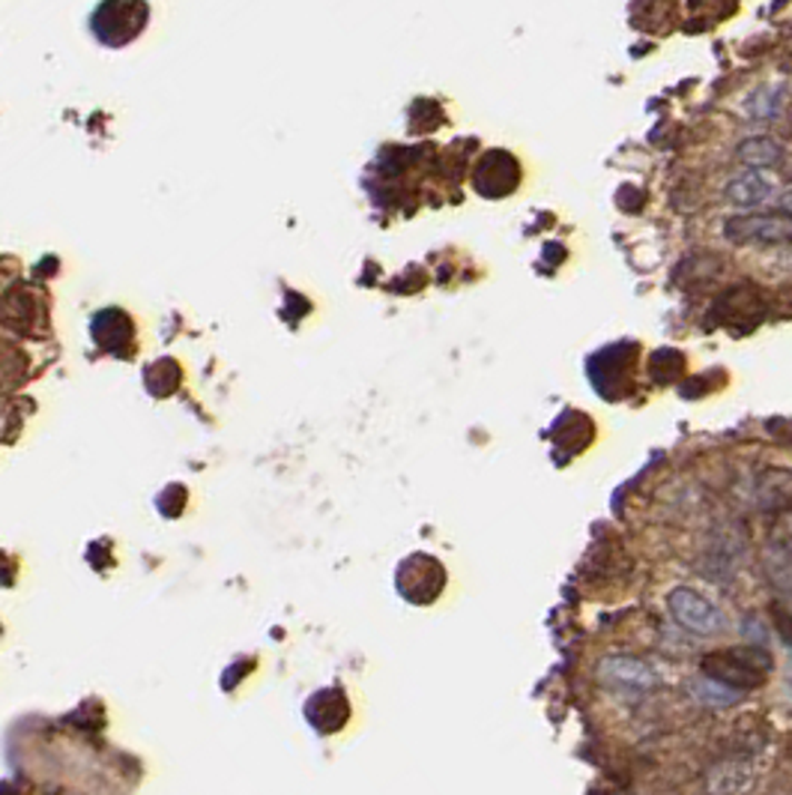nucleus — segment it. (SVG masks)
Listing matches in <instances>:
<instances>
[{
	"mask_svg": "<svg viewBox=\"0 0 792 795\" xmlns=\"http://www.w3.org/2000/svg\"><path fill=\"white\" fill-rule=\"evenodd\" d=\"M473 186L485 198H506L521 186V165L506 150H487L473 171Z\"/></svg>",
	"mask_w": 792,
	"mask_h": 795,
	"instance_id": "0eeeda50",
	"label": "nucleus"
},
{
	"mask_svg": "<svg viewBox=\"0 0 792 795\" xmlns=\"http://www.w3.org/2000/svg\"><path fill=\"white\" fill-rule=\"evenodd\" d=\"M595 673L604 688L625 699H643L661 685L659 670L637 655H604Z\"/></svg>",
	"mask_w": 792,
	"mask_h": 795,
	"instance_id": "f03ea898",
	"label": "nucleus"
},
{
	"mask_svg": "<svg viewBox=\"0 0 792 795\" xmlns=\"http://www.w3.org/2000/svg\"><path fill=\"white\" fill-rule=\"evenodd\" d=\"M778 195V180L765 171H742L724 186V198L733 207H760Z\"/></svg>",
	"mask_w": 792,
	"mask_h": 795,
	"instance_id": "9b49d317",
	"label": "nucleus"
},
{
	"mask_svg": "<svg viewBox=\"0 0 792 795\" xmlns=\"http://www.w3.org/2000/svg\"><path fill=\"white\" fill-rule=\"evenodd\" d=\"M781 203H783V210H786V216H792V189L786 195H783Z\"/></svg>",
	"mask_w": 792,
	"mask_h": 795,
	"instance_id": "2eb2a0df",
	"label": "nucleus"
},
{
	"mask_svg": "<svg viewBox=\"0 0 792 795\" xmlns=\"http://www.w3.org/2000/svg\"><path fill=\"white\" fill-rule=\"evenodd\" d=\"M90 338H93V345L99 347V350L123 356L135 341L132 317L126 315L123 308H102V311L90 320Z\"/></svg>",
	"mask_w": 792,
	"mask_h": 795,
	"instance_id": "6e6552de",
	"label": "nucleus"
},
{
	"mask_svg": "<svg viewBox=\"0 0 792 795\" xmlns=\"http://www.w3.org/2000/svg\"><path fill=\"white\" fill-rule=\"evenodd\" d=\"M147 3H99L90 16V33L108 49H123L147 28Z\"/></svg>",
	"mask_w": 792,
	"mask_h": 795,
	"instance_id": "7ed1b4c3",
	"label": "nucleus"
},
{
	"mask_svg": "<svg viewBox=\"0 0 792 795\" xmlns=\"http://www.w3.org/2000/svg\"><path fill=\"white\" fill-rule=\"evenodd\" d=\"M700 670H703V679L735 694H745V690L763 688L769 673L774 670V658L763 646H730V649L703 655Z\"/></svg>",
	"mask_w": 792,
	"mask_h": 795,
	"instance_id": "f257e3e1",
	"label": "nucleus"
},
{
	"mask_svg": "<svg viewBox=\"0 0 792 795\" xmlns=\"http://www.w3.org/2000/svg\"><path fill=\"white\" fill-rule=\"evenodd\" d=\"M350 715V706L338 688H326L317 690L315 697L306 703V718L315 724L320 733H333V729H341L344 721Z\"/></svg>",
	"mask_w": 792,
	"mask_h": 795,
	"instance_id": "f8f14e48",
	"label": "nucleus"
},
{
	"mask_svg": "<svg viewBox=\"0 0 792 795\" xmlns=\"http://www.w3.org/2000/svg\"><path fill=\"white\" fill-rule=\"evenodd\" d=\"M774 628H778V634H781V640L786 643V646H792V614H786V610H774Z\"/></svg>",
	"mask_w": 792,
	"mask_h": 795,
	"instance_id": "4468645a",
	"label": "nucleus"
},
{
	"mask_svg": "<svg viewBox=\"0 0 792 795\" xmlns=\"http://www.w3.org/2000/svg\"><path fill=\"white\" fill-rule=\"evenodd\" d=\"M735 156H739V162L748 165L751 171H763V168H772V165L781 162L783 150L772 138H745V141L739 145V150H735Z\"/></svg>",
	"mask_w": 792,
	"mask_h": 795,
	"instance_id": "ddd939ff",
	"label": "nucleus"
},
{
	"mask_svg": "<svg viewBox=\"0 0 792 795\" xmlns=\"http://www.w3.org/2000/svg\"><path fill=\"white\" fill-rule=\"evenodd\" d=\"M765 575L781 595L792 598V529L778 527L765 545Z\"/></svg>",
	"mask_w": 792,
	"mask_h": 795,
	"instance_id": "9d476101",
	"label": "nucleus"
},
{
	"mask_svg": "<svg viewBox=\"0 0 792 795\" xmlns=\"http://www.w3.org/2000/svg\"><path fill=\"white\" fill-rule=\"evenodd\" d=\"M398 593L413 604H430L446 586V568L428 554H413L398 566Z\"/></svg>",
	"mask_w": 792,
	"mask_h": 795,
	"instance_id": "39448f33",
	"label": "nucleus"
},
{
	"mask_svg": "<svg viewBox=\"0 0 792 795\" xmlns=\"http://www.w3.org/2000/svg\"><path fill=\"white\" fill-rule=\"evenodd\" d=\"M667 610L679 628H685L694 637H715L724 628V614L717 610L715 602L700 595L691 586H676L667 595Z\"/></svg>",
	"mask_w": 792,
	"mask_h": 795,
	"instance_id": "20e7f679",
	"label": "nucleus"
},
{
	"mask_svg": "<svg viewBox=\"0 0 792 795\" xmlns=\"http://www.w3.org/2000/svg\"><path fill=\"white\" fill-rule=\"evenodd\" d=\"M724 237L735 246H754V242H790L792 216L786 212H751L733 216L724 221Z\"/></svg>",
	"mask_w": 792,
	"mask_h": 795,
	"instance_id": "423d86ee",
	"label": "nucleus"
},
{
	"mask_svg": "<svg viewBox=\"0 0 792 795\" xmlns=\"http://www.w3.org/2000/svg\"><path fill=\"white\" fill-rule=\"evenodd\" d=\"M754 781V759L724 757L703 772V793L706 795H742Z\"/></svg>",
	"mask_w": 792,
	"mask_h": 795,
	"instance_id": "1a4fd4ad",
	"label": "nucleus"
},
{
	"mask_svg": "<svg viewBox=\"0 0 792 795\" xmlns=\"http://www.w3.org/2000/svg\"><path fill=\"white\" fill-rule=\"evenodd\" d=\"M774 795H792V793H774Z\"/></svg>",
	"mask_w": 792,
	"mask_h": 795,
	"instance_id": "dca6fc26",
	"label": "nucleus"
}]
</instances>
